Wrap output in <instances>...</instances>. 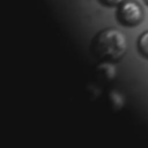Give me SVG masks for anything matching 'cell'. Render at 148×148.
I'll list each match as a JSON object with an SVG mask.
<instances>
[{
    "label": "cell",
    "instance_id": "6da1fadb",
    "mask_svg": "<svg viewBox=\"0 0 148 148\" xmlns=\"http://www.w3.org/2000/svg\"><path fill=\"white\" fill-rule=\"evenodd\" d=\"M91 50L99 60L106 62H116L120 60L126 53V36L117 29H104L94 37Z\"/></svg>",
    "mask_w": 148,
    "mask_h": 148
},
{
    "label": "cell",
    "instance_id": "7a4b0ae2",
    "mask_svg": "<svg viewBox=\"0 0 148 148\" xmlns=\"http://www.w3.org/2000/svg\"><path fill=\"white\" fill-rule=\"evenodd\" d=\"M118 22L126 28H134L139 25L143 18V10L135 0H123L116 13Z\"/></svg>",
    "mask_w": 148,
    "mask_h": 148
},
{
    "label": "cell",
    "instance_id": "3957f363",
    "mask_svg": "<svg viewBox=\"0 0 148 148\" xmlns=\"http://www.w3.org/2000/svg\"><path fill=\"white\" fill-rule=\"evenodd\" d=\"M138 51L142 57L148 59V31L140 35L138 39Z\"/></svg>",
    "mask_w": 148,
    "mask_h": 148
},
{
    "label": "cell",
    "instance_id": "277c9868",
    "mask_svg": "<svg viewBox=\"0 0 148 148\" xmlns=\"http://www.w3.org/2000/svg\"><path fill=\"white\" fill-rule=\"evenodd\" d=\"M98 1L105 7H113V6H118L123 0H98Z\"/></svg>",
    "mask_w": 148,
    "mask_h": 148
},
{
    "label": "cell",
    "instance_id": "5b68a950",
    "mask_svg": "<svg viewBox=\"0 0 148 148\" xmlns=\"http://www.w3.org/2000/svg\"><path fill=\"white\" fill-rule=\"evenodd\" d=\"M143 1H145V3H146V5L148 6V0H143Z\"/></svg>",
    "mask_w": 148,
    "mask_h": 148
}]
</instances>
